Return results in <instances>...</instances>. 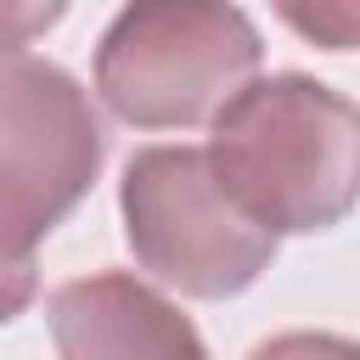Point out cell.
<instances>
[{"mask_svg": "<svg viewBox=\"0 0 360 360\" xmlns=\"http://www.w3.org/2000/svg\"><path fill=\"white\" fill-rule=\"evenodd\" d=\"M62 11H68V0H0V56H17L39 34H51L62 22Z\"/></svg>", "mask_w": 360, "mask_h": 360, "instance_id": "cell-8", "label": "cell"}, {"mask_svg": "<svg viewBox=\"0 0 360 360\" xmlns=\"http://www.w3.org/2000/svg\"><path fill=\"white\" fill-rule=\"evenodd\" d=\"M208 158L276 236L326 231L360 202V107L309 73L253 79L214 112Z\"/></svg>", "mask_w": 360, "mask_h": 360, "instance_id": "cell-1", "label": "cell"}, {"mask_svg": "<svg viewBox=\"0 0 360 360\" xmlns=\"http://www.w3.org/2000/svg\"><path fill=\"white\" fill-rule=\"evenodd\" d=\"M276 17L321 45V51H360V0H270Z\"/></svg>", "mask_w": 360, "mask_h": 360, "instance_id": "cell-6", "label": "cell"}, {"mask_svg": "<svg viewBox=\"0 0 360 360\" xmlns=\"http://www.w3.org/2000/svg\"><path fill=\"white\" fill-rule=\"evenodd\" d=\"M45 315L62 360H208L191 315L129 270H96L56 287Z\"/></svg>", "mask_w": 360, "mask_h": 360, "instance_id": "cell-5", "label": "cell"}, {"mask_svg": "<svg viewBox=\"0 0 360 360\" xmlns=\"http://www.w3.org/2000/svg\"><path fill=\"white\" fill-rule=\"evenodd\" d=\"M248 360H360V343L338 332H276L253 343Z\"/></svg>", "mask_w": 360, "mask_h": 360, "instance_id": "cell-7", "label": "cell"}, {"mask_svg": "<svg viewBox=\"0 0 360 360\" xmlns=\"http://www.w3.org/2000/svg\"><path fill=\"white\" fill-rule=\"evenodd\" d=\"M264 39L231 0H129L96 45V90L135 129L208 124L253 84Z\"/></svg>", "mask_w": 360, "mask_h": 360, "instance_id": "cell-3", "label": "cell"}, {"mask_svg": "<svg viewBox=\"0 0 360 360\" xmlns=\"http://www.w3.org/2000/svg\"><path fill=\"white\" fill-rule=\"evenodd\" d=\"M118 208L141 270L186 298H236L276 259V231L231 197L208 146H141L124 163Z\"/></svg>", "mask_w": 360, "mask_h": 360, "instance_id": "cell-4", "label": "cell"}, {"mask_svg": "<svg viewBox=\"0 0 360 360\" xmlns=\"http://www.w3.org/2000/svg\"><path fill=\"white\" fill-rule=\"evenodd\" d=\"M101 174L84 84L39 56H0V326L39 298L34 248Z\"/></svg>", "mask_w": 360, "mask_h": 360, "instance_id": "cell-2", "label": "cell"}]
</instances>
